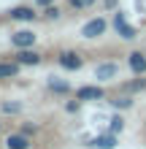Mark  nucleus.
<instances>
[{
	"instance_id": "obj_1",
	"label": "nucleus",
	"mask_w": 146,
	"mask_h": 149,
	"mask_svg": "<svg viewBox=\"0 0 146 149\" xmlns=\"http://www.w3.org/2000/svg\"><path fill=\"white\" fill-rule=\"evenodd\" d=\"M106 30H108V22L103 19V16H95V19H89V22L81 24V38L95 41V38H100V36H106Z\"/></svg>"
},
{
	"instance_id": "obj_2",
	"label": "nucleus",
	"mask_w": 146,
	"mask_h": 149,
	"mask_svg": "<svg viewBox=\"0 0 146 149\" xmlns=\"http://www.w3.org/2000/svg\"><path fill=\"white\" fill-rule=\"evenodd\" d=\"M57 65L62 68V71H81L84 68V57L79 54V52H73V49H65V52H60Z\"/></svg>"
},
{
	"instance_id": "obj_3",
	"label": "nucleus",
	"mask_w": 146,
	"mask_h": 149,
	"mask_svg": "<svg viewBox=\"0 0 146 149\" xmlns=\"http://www.w3.org/2000/svg\"><path fill=\"white\" fill-rule=\"evenodd\" d=\"M35 41H38V36L33 30H16V33H11V46L14 49H33Z\"/></svg>"
},
{
	"instance_id": "obj_4",
	"label": "nucleus",
	"mask_w": 146,
	"mask_h": 149,
	"mask_svg": "<svg viewBox=\"0 0 146 149\" xmlns=\"http://www.w3.org/2000/svg\"><path fill=\"white\" fill-rule=\"evenodd\" d=\"M76 98L79 100H103L106 98V90L100 84H84V87L76 90Z\"/></svg>"
},
{
	"instance_id": "obj_5",
	"label": "nucleus",
	"mask_w": 146,
	"mask_h": 149,
	"mask_svg": "<svg viewBox=\"0 0 146 149\" xmlns=\"http://www.w3.org/2000/svg\"><path fill=\"white\" fill-rule=\"evenodd\" d=\"M14 60H16L22 68H24V65H33V68H35V65L44 63L41 52H35V49H16V57H14Z\"/></svg>"
},
{
	"instance_id": "obj_6",
	"label": "nucleus",
	"mask_w": 146,
	"mask_h": 149,
	"mask_svg": "<svg viewBox=\"0 0 146 149\" xmlns=\"http://www.w3.org/2000/svg\"><path fill=\"white\" fill-rule=\"evenodd\" d=\"M30 146H33V138L24 133V130L6 136V149H30Z\"/></svg>"
},
{
	"instance_id": "obj_7",
	"label": "nucleus",
	"mask_w": 146,
	"mask_h": 149,
	"mask_svg": "<svg viewBox=\"0 0 146 149\" xmlns=\"http://www.w3.org/2000/svg\"><path fill=\"white\" fill-rule=\"evenodd\" d=\"M127 65H130V71L135 76H143L146 73V52H141V49L130 52V54H127Z\"/></svg>"
},
{
	"instance_id": "obj_8",
	"label": "nucleus",
	"mask_w": 146,
	"mask_h": 149,
	"mask_svg": "<svg viewBox=\"0 0 146 149\" xmlns=\"http://www.w3.org/2000/svg\"><path fill=\"white\" fill-rule=\"evenodd\" d=\"M8 16H11L14 22H35L38 14H35V6H16L8 11Z\"/></svg>"
},
{
	"instance_id": "obj_9",
	"label": "nucleus",
	"mask_w": 146,
	"mask_h": 149,
	"mask_svg": "<svg viewBox=\"0 0 146 149\" xmlns=\"http://www.w3.org/2000/svg\"><path fill=\"white\" fill-rule=\"evenodd\" d=\"M119 76V65L116 63H98L95 65V79L98 81H111Z\"/></svg>"
},
{
	"instance_id": "obj_10",
	"label": "nucleus",
	"mask_w": 146,
	"mask_h": 149,
	"mask_svg": "<svg viewBox=\"0 0 146 149\" xmlns=\"http://www.w3.org/2000/svg\"><path fill=\"white\" fill-rule=\"evenodd\" d=\"M22 73V65L16 60H3L0 63V81H8V79H16Z\"/></svg>"
},
{
	"instance_id": "obj_11",
	"label": "nucleus",
	"mask_w": 146,
	"mask_h": 149,
	"mask_svg": "<svg viewBox=\"0 0 146 149\" xmlns=\"http://www.w3.org/2000/svg\"><path fill=\"white\" fill-rule=\"evenodd\" d=\"M89 146L92 149H114L116 146V133H111V130H108V133H103V136H95L89 141Z\"/></svg>"
},
{
	"instance_id": "obj_12",
	"label": "nucleus",
	"mask_w": 146,
	"mask_h": 149,
	"mask_svg": "<svg viewBox=\"0 0 146 149\" xmlns=\"http://www.w3.org/2000/svg\"><path fill=\"white\" fill-rule=\"evenodd\" d=\"M49 92H54V95H68L71 92V81H65V79H60V76H49Z\"/></svg>"
},
{
	"instance_id": "obj_13",
	"label": "nucleus",
	"mask_w": 146,
	"mask_h": 149,
	"mask_svg": "<svg viewBox=\"0 0 146 149\" xmlns=\"http://www.w3.org/2000/svg\"><path fill=\"white\" fill-rule=\"evenodd\" d=\"M116 33H119V38H125V41H133L135 36H138V30H135L133 24H127V22L116 24Z\"/></svg>"
},
{
	"instance_id": "obj_14",
	"label": "nucleus",
	"mask_w": 146,
	"mask_h": 149,
	"mask_svg": "<svg viewBox=\"0 0 146 149\" xmlns=\"http://www.w3.org/2000/svg\"><path fill=\"white\" fill-rule=\"evenodd\" d=\"M108 130H111V133H116V136L125 130V117H122V114H114V117L108 119Z\"/></svg>"
},
{
	"instance_id": "obj_15",
	"label": "nucleus",
	"mask_w": 146,
	"mask_h": 149,
	"mask_svg": "<svg viewBox=\"0 0 146 149\" xmlns=\"http://www.w3.org/2000/svg\"><path fill=\"white\" fill-rule=\"evenodd\" d=\"M111 106H114L116 111H122V109H130V106H133V98H130V95H122V98L116 95V98L111 100Z\"/></svg>"
},
{
	"instance_id": "obj_16",
	"label": "nucleus",
	"mask_w": 146,
	"mask_h": 149,
	"mask_svg": "<svg viewBox=\"0 0 146 149\" xmlns=\"http://www.w3.org/2000/svg\"><path fill=\"white\" fill-rule=\"evenodd\" d=\"M122 90H125V92H141V90H146V79H135V81H127Z\"/></svg>"
},
{
	"instance_id": "obj_17",
	"label": "nucleus",
	"mask_w": 146,
	"mask_h": 149,
	"mask_svg": "<svg viewBox=\"0 0 146 149\" xmlns=\"http://www.w3.org/2000/svg\"><path fill=\"white\" fill-rule=\"evenodd\" d=\"M98 0H68V6L76 8V11H84V8H92Z\"/></svg>"
},
{
	"instance_id": "obj_18",
	"label": "nucleus",
	"mask_w": 146,
	"mask_h": 149,
	"mask_svg": "<svg viewBox=\"0 0 146 149\" xmlns=\"http://www.w3.org/2000/svg\"><path fill=\"white\" fill-rule=\"evenodd\" d=\"M62 16V11H60L57 6H46L44 8V19H60Z\"/></svg>"
},
{
	"instance_id": "obj_19",
	"label": "nucleus",
	"mask_w": 146,
	"mask_h": 149,
	"mask_svg": "<svg viewBox=\"0 0 146 149\" xmlns=\"http://www.w3.org/2000/svg\"><path fill=\"white\" fill-rule=\"evenodd\" d=\"M3 114H19L22 111V103H16V100H11V103H3Z\"/></svg>"
},
{
	"instance_id": "obj_20",
	"label": "nucleus",
	"mask_w": 146,
	"mask_h": 149,
	"mask_svg": "<svg viewBox=\"0 0 146 149\" xmlns=\"http://www.w3.org/2000/svg\"><path fill=\"white\" fill-rule=\"evenodd\" d=\"M79 103H81L79 98H76V100H71V103H65V111H68V114H76V111H79Z\"/></svg>"
},
{
	"instance_id": "obj_21",
	"label": "nucleus",
	"mask_w": 146,
	"mask_h": 149,
	"mask_svg": "<svg viewBox=\"0 0 146 149\" xmlns=\"http://www.w3.org/2000/svg\"><path fill=\"white\" fill-rule=\"evenodd\" d=\"M22 130H24L27 136H33V133H38V125H33V122H27V125H24Z\"/></svg>"
},
{
	"instance_id": "obj_22",
	"label": "nucleus",
	"mask_w": 146,
	"mask_h": 149,
	"mask_svg": "<svg viewBox=\"0 0 146 149\" xmlns=\"http://www.w3.org/2000/svg\"><path fill=\"white\" fill-rule=\"evenodd\" d=\"M33 6H41V8H46V6H54V0H33Z\"/></svg>"
},
{
	"instance_id": "obj_23",
	"label": "nucleus",
	"mask_w": 146,
	"mask_h": 149,
	"mask_svg": "<svg viewBox=\"0 0 146 149\" xmlns=\"http://www.w3.org/2000/svg\"><path fill=\"white\" fill-rule=\"evenodd\" d=\"M103 3H106V8H114V6H116V0H103Z\"/></svg>"
},
{
	"instance_id": "obj_24",
	"label": "nucleus",
	"mask_w": 146,
	"mask_h": 149,
	"mask_svg": "<svg viewBox=\"0 0 146 149\" xmlns=\"http://www.w3.org/2000/svg\"><path fill=\"white\" fill-rule=\"evenodd\" d=\"M0 130H3V125H0Z\"/></svg>"
}]
</instances>
